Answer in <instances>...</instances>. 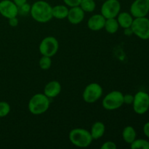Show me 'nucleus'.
<instances>
[{
	"mask_svg": "<svg viewBox=\"0 0 149 149\" xmlns=\"http://www.w3.org/2000/svg\"><path fill=\"white\" fill-rule=\"evenodd\" d=\"M52 7L48 2L39 0L31 5L30 14L32 18L38 23H47L52 18Z\"/></svg>",
	"mask_w": 149,
	"mask_h": 149,
	"instance_id": "1",
	"label": "nucleus"
},
{
	"mask_svg": "<svg viewBox=\"0 0 149 149\" xmlns=\"http://www.w3.org/2000/svg\"><path fill=\"white\" fill-rule=\"evenodd\" d=\"M50 105L49 98L42 93H38L31 97L28 108L30 113L33 115H41L48 110Z\"/></svg>",
	"mask_w": 149,
	"mask_h": 149,
	"instance_id": "2",
	"label": "nucleus"
},
{
	"mask_svg": "<svg viewBox=\"0 0 149 149\" xmlns=\"http://www.w3.org/2000/svg\"><path fill=\"white\" fill-rule=\"evenodd\" d=\"M68 138L71 143L79 148H87L93 141L90 132L82 128L73 129L69 132Z\"/></svg>",
	"mask_w": 149,
	"mask_h": 149,
	"instance_id": "3",
	"label": "nucleus"
},
{
	"mask_svg": "<svg viewBox=\"0 0 149 149\" xmlns=\"http://www.w3.org/2000/svg\"><path fill=\"white\" fill-rule=\"evenodd\" d=\"M124 104V95L118 90H114L106 95L102 105L106 110L113 111L122 107Z\"/></svg>",
	"mask_w": 149,
	"mask_h": 149,
	"instance_id": "4",
	"label": "nucleus"
},
{
	"mask_svg": "<svg viewBox=\"0 0 149 149\" xmlns=\"http://www.w3.org/2000/svg\"><path fill=\"white\" fill-rule=\"evenodd\" d=\"M133 34L143 40L149 39V19L146 17H135L131 26Z\"/></svg>",
	"mask_w": 149,
	"mask_h": 149,
	"instance_id": "5",
	"label": "nucleus"
},
{
	"mask_svg": "<svg viewBox=\"0 0 149 149\" xmlns=\"http://www.w3.org/2000/svg\"><path fill=\"white\" fill-rule=\"evenodd\" d=\"M59 48L58 39L54 36H47L44 38L39 45V49L40 53L44 56L52 58L57 53Z\"/></svg>",
	"mask_w": 149,
	"mask_h": 149,
	"instance_id": "6",
	"label": "nucleus"
},
{
	"mask_svg": "<svg viewBox=\"0 0 149 149\" xmlns=\"http://www.w3.org/2000/svg\"><path fill=\"white\" fill-rule=\"evenodd\" d=\"M133 110L137 114H145L149 109V94L144 91H138L134 95Z\"/></svg>",
	"mask_w": 149,
	"mask_h": 149,
	"instance_id": "7",
	"label": "nucleus"
},
{
	"mask_svg": "<svg viewBox=\"0 0 149 149\" xmlns=\"http://www.w3.org/2000/svg\"><path fill=\"white\" fill-rule=\"evenodd\" d=\"M103 95V88L97 83H90L84 89L82 94L83 100L87 103H94Z\"/></svg>",
	"mask_w": 149,
	"mask_h": 149,
	"instance_id": "8",
	"label": "nucleus"
},
{
	"mask_svg": "<svg viewBox=\"0 0 149 149\" xmlns=\"http://www.w3.org/2000/svg\"><path fill=\"white\" fill-rule=\"evenodd\" d=\"M121 10V4L119 0H105L102 4L100 12L106 19L116 18Z\"/></svg>",
	"mask_w": 149,
	"mask_h": 149,
	"instance_id": "9",
	"label": "nucleus"
},
{
	"mask_svg": "<svg viewBox=\"0 0 149 149\" xmlns=\"http://www.w3.org/2000/svg\"><path fill=\"white\" fill-rule=\"evenodd\" d=\"M149 13V0H135L130 6V14L133 17H146Z\"/></svg>",
	"mask_w": 149,
	"mask_h": 149,
	"instance_id": "10",
	"label": "nucleus"
},
{
	"mask_svg": "<svg viewBox=\"0 0 149 149\" xmlns=\"http://www.w3.org/2000/svg\"><path fill=\"white\" fill-rule=\"evenodd\" d=\"M0 14L7 19L17 17L18 7L11 0H2L0 1Z\"/></svg>",
	"mask_w": 149,
	"mask_h": 149,
	"instance_id": "11",
	"label": "nucleus"
},
{
	"mask_svg": "<svg viewBox=\"0 0 149 149\" xmlns=\"http://www.w3.org/2000/svg\"><path fill=\"white\" fill-rule=\"evenodd\" d=\"M84 12L79 6L71 7L68 10V14L67 16L68 21L74 25H77L81 23L84 18Z\"/></svg>",
	"mask_w": 149,
	"mask_h": 149,
	"instance_id": "12",
	"label": "nucleus"
},
{
	"mask_svg": "<svg viewBox=\"0 0 149 149\" xmlns=\"http://www.w3.org/2000/svg\"><path fill=\"white\" fill-rule=\"evenodd\" d=\"M106 19L101 14H95L89 18L87 27L92 31H97L104 28Z\"/></svg>",
	"mask_w": 149,
	"mask_h": 149,
	"instance_id": "13",
	"label": "nucleus"
},
{
	"mask_svg": "<svg viewBox=\"0 0 149 149\" xmlns=\"http://www.w3.org/2000/svg\"><path fill=\"white\" fill-rule=\"evenodd\" d=\"M61 92V85L59 81H51L45 85L44 89V94L49 98L56 97Z\"/></svg>",
	"mask_w": 149,
	"mask_h": 149,
	"instance_id": "14",
	"label": "nucleus"
},
{
	"mask_svg": "<svg viewBox=\"0 0 149 149\" xmlns=\"http://www.w3.org/2000/svg\"><path fill=\"white\" fill-rule=\"evenodd\" d=\"M116 20L119 23V26L125 29L131 27L134 18L130 13L123 12V13H119V14L117 15Z\"/></svg>",
	"mask_w": 149,
	"mask_h": 149,
	"instance_id": "15",
	"label": "nucleus"
},
{
	"mask_svg": "<svg viewBox=\"0 0 149 149\" xmlns=\"http://www.w3.org/2000/svg\"><path fill=\"white\" fill-rule=\"evenodd\" d=\"M106 127L101 122H96L93 125L90 130V134L93 140L100 139L104 135Z\"/></svg>",
	"mask_w": 149,
	"mask_h": 149,
	"instance_id": "16",
	"label": "nucleus"
},
{
	"mask_svg": "<svg viewBox=\"0 0 149 149\" xmlns=\"http://www.w3.org/2000/svg\"><path fill=\"white\" fill-rule=\"evenodd\" d=\"M68 10H69V9L68 8L67 6L62 5V4H59V5L52 7V17H55L56 19H60V20L61 19L66 18L68 14Z\"/></svg>",
	"mask_w": 149,
	"mask_h": 149,
	"instance_id": "17",
	"label": "nucleus"
},
{
	"mask_svg": "<svg viewBox=\"0 0 149 149\" xmlns=\"http://www.w3.org/2000/svg\"><path fill=\"white\" fill-rule=\"evenodd\" d=\"M137 133L135 128L132 126H127L122 131L123 140L128 144H130L136 139Z\"/></svg>",
	"mask_w": 149,
	"mask_h": 149,
	"instance_id": "18",
	"label": "nucleus"
},
{
	"mask_svg": "<svg viewBox=\"0 0 149 149\" xmlns=\"http://www.w3.org/2000/svg\"><path fill=\"white\" fill-rule=\"evenodd\" d=\"M119 25L116 18H109L106 20L104 29L109 33L113 34L119 30Z\"/></svg>",
	"mask_w": 149,
	"mask_h": 149,
	"instance_id": "19",
	"label": "nucleus"
},
{
	"mask_svg": "<svg viewBox=\"0 0 149 149\" xmlns=\"http://www.w3.org/2000/svg\"><path fill=\"white\" fill-rule=\"evenodd\" d=\"M79 7L84 13H92L95 10L96 4L94 0H81Z\"/></svg>",
	"mask_w": 149,
	"mask_h": 149,
	"instance_id": "20",
	"label": "nucleus"
},
{
	"mask_svg": "<svg viewBox=\"0 0 149 149\" xmlns=\"http://www.w3.org/2000/svg\"><path fill=\"white\" fill-rule=\"evenodd\" d=\"M130 148L132 149H149V141L146 139H135L130 143Z\"/></svg>",
	"mask_w": 149,
	"mask_h": 149,
	"instance_id": "21",
	"label": "nucleus"
},
{
	"mask_svg": "<svg viewBox=\"0 0 149 149\" xmlns=\"http://www.w3.org/2000/svg\"><path fill=\"white\" fill-rule=\"evenodd\" d=\"M39 67L42 70H48L52 65V60L50 57L44 56L42 55V58L39 59Z\"/></svg>",
	"mask_w": 149,
	"mask_h": 149,
	"instance_id": "22",
	"label": "nucleus"
},
{
	"mask_svg": "<svg viewBox=\"0 0 149 149\" xmlns=\"http://www.w3.org/2000/svg\"><path fill=\"white\" fill-rule=\"evenodd\" d=\"M10 112V106L8 103L4 101L0 102V117L7 116Z\"/></svg>",
	"mask_w": 149,
	"mask_h": 149,
	"instance_id": "23",
	"label": "nucleus"
},
{
	"mask_svg": "<svg viewBox=\"0 0 149 149\" xmlns=\"http://www.w3.org/2000/svg\"><path fill=\"white\" fill-rule=\"evenodd\" d=\"M31 6L29 5L27 2L25 3L23 5L18 7V14L22 15H27L28 13L31 12Z\"/></svg>",
	"mask_w": 149,
	"mask_h": 149,
	"instance_id": "24",
	"label": "nucleus"
},
{
	"mask_svg": "<svg viewBox=\"0 0 149 149\" xmlns=\"http://www.w3.org/2000/svg\"><path fill=\"white\" fill-rule=\"evenodd\" d=\"M116 143L113 141H107V142L104 143L103 145L101 146L100 148L101 149H116Z\"/></svg>",
	"mask_w": 149,
	"mask_h": 149,
	"instance_id": "25",
	"label": "nucleus"
},
{
	"mask_svg": "<svg viewBox=\"0 0 149 149\" xmlns=\"http://www.w3.org/2000/svg\"><path fill=\"white\" fill-rule=\"evenodd\" d=\"M63 2L70 7H76V6H79L80 2L81 0H63Z\"/></svg>",
	"mask_w": 149,
	"mask_h": 149,
	"instance_id": "26",
	"label": "nucleus"
},
{
	"mask_svg": "<svg viewBox=\"0 0 149 149\" xmlns=\"http://www.w3.org/2000/svg\"><path fill=\"white\" fill-rule=\"evenodd\" d=\"M134 100V95L130 94H127L124 95V104L131 105L133 103Z\"/></svg>",
	"mask_w": 149,
	"mask_h": 149,
	"instance_id": "27",
	"label": "nucleus"
},
{
	"mask_svg": "<svg viewBox=\"0 0 149 149\" xmlns=\"http://www.w3.org/2000/svg\"><path fill=\"white\" fill-rule=\"evenodd\" d=\"M9 25L12 27H16L18 25V19L17 18V17L9 19Z\"/></svg>",
	"mask_w": 149,
	"mask_h": 149,
	"instance_id": "28",
	"label": "nucleus"
},
{
	"mask_svg": "<svg viewBox=\"0 0 149 149\" xmlns=\"http://www.w3.org/2000/svg\"><path fill=\"white\" fill-rule=\"evenodd\" d=\"M143 130L144 135L149 139V122H146V123L143 125Z\"/></svg>",
	"mask_w": 149,
	"mask_h": 149,
	"instance_id": "29",
	"label": "nucleus"
},
{
	"mask_svg": "<svg viewBox=\"0 0 149 149\" xmlns=\"http://www.w3.org/2000/svg\"><path fill=\"white\" fill-rule=\"evenodd\" d=\"M14 1L15 4L17 6V7H20V6L23 5L25 3L27 2L28 0H13Z\"/></svg>",
	"mask_w": 149,
	"mask_h": 149,
	"instance_id": "30",
	"label": "nucleus"
},
{
	"mask_svg": "<svg viewBox=\"0 0 149 149\" xmlns=\"http://www.w3.org/2000/svg\"><path fill=\"white\" fill-rule=\"evenodd\" d=\"M125 33L127 36H131V35L133 34V32H132L131 27L127 28V29H125Z\"/></svg>",
	"mask_w": 149,
	"mask_h": 149,
	"instance_id": "31",
	"label": "nucleus"
},
{
	"mask_svg": "<svg viewBox=\"0 0 149 149\" xmlns=\"http://www.w3.org/2000/svg\"><path fill=\"white\" fill-rule=\"evenodd\" d=\"M101 1H105V0H101Z\"/></svg>",
	"mask_w": 149,
	"mask_h": 149,
	"instance_id": "32",
	"label": "nucleus"
}]
</instances>
